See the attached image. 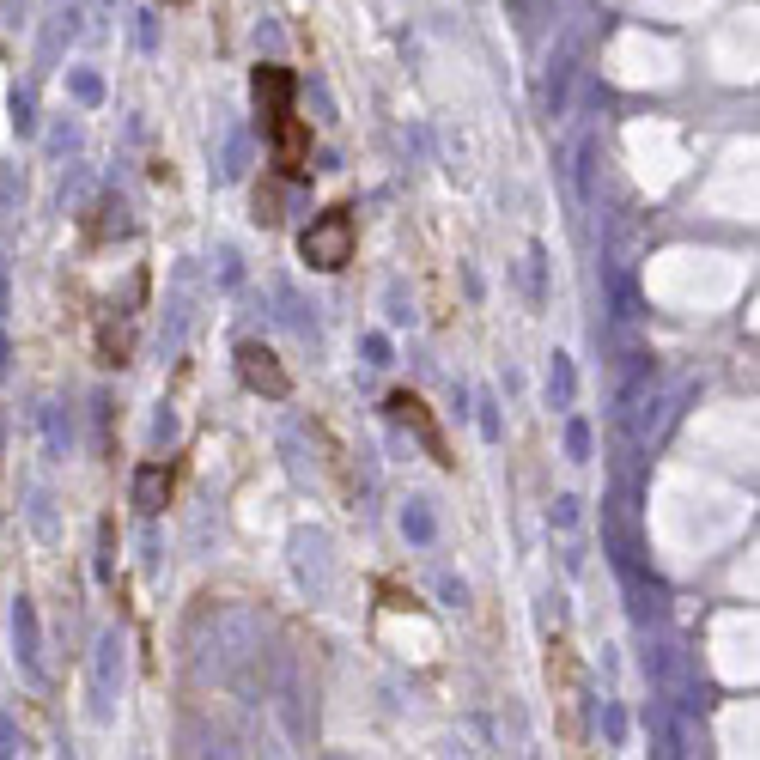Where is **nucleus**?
<instances>
[{"label": "nucleus", "mask_w": 760, "mask_h": 760, "mask_svg": "<svg viewBox=\"0 0 760 760\" xmlns=\"http://www.w3.org/2000/svg\"><path fill=\"white\" fill-rule=\"evenodd\" d=\"M353 250H359V219H353V207H323L298 232V256L311 262L317 274H341L353 262Z\"/></svg>", "instance_id": "obj_1"}, {"label": "nucleus", "mask_w": 760, "mask_h": 760, "mask_svg": "<svg viewBox=\"0 0 760 760\" xmlns=\"http://www.w3.org/2000/svg\"><path fill=\"white\" fill-rule=\"evenodd\" d=\"M596 19H602V13H578V19L560 31L554 55H548V116H560V110H566V98H572V80H578V55H584V43H590Z\"/></svg>", "instance_id": "obj_2"}, {"label": "nucleus", "mask_w": 760, "mask_h": 760, "mask_svg": "<svg viewBox=\"0 0 760 760\" xmlns=\"http://www.w3.org/2000/svg\"><path fill=\"white\" fill-rule=\"evenodd\" d=\"M232 365H238V377H244V390H250V396H268V402H286V396H292V377H286V365L274 359V347H262V341H238Z\"/></svg>", "instance_id": "obj_3"}, {"label": "nucleus", "mask_w": 760, "mask_h": 760, "mask_svg": "<svg viewBox=\"0 0 760 760\" xmlns=\"http://www.w3.org/2000/svg\"><path fill=\"white\" fill-rule=\"evenodd\" d=\"M384 408H390V420H396V426H408V432L426 444V456H432L438 469H456V456H450V444H444V432H438L432 408H426L414 390H390V402H384Z\"/></svg>", "instance_id": "obj_4"}, {"label": "nucleus", "mask_w": 760, "mask_h": 760, "mask_svg": "<svg viewBox=\"0 0 760 760\" xmlns=\"http://www.w3.org/2000/svg\"><path fill=\"white\" fill-rule=\"evenodd\" d=\"M7 633H13V657H19V669H25L31 681H43V621H37V602H31V596L13 602Z\"/></svg>", "instance_id": "obj_5"}, {"label": "nucleus", "mask_w": 760, "mask_h": 760, "mask_svg": "<svg viewBox=\"0 0 760 760\" xmlns=\"http://www.w3.org/2000/svg\"><path fill=\"white\" fill-rule=\"evenodd\" d=\"M651 384H657V359H651L645 347H627V353L615 359V414H627Z\"/></svg>", "instance_id": "obj_6"}, {"label": "nucleus", "mask_w": 760, "mask_h": 760, "mask_svg": "<svg viewBox=\"0 0 760 760\" xmlns=\"http://www.w3.org/2000/svg\"><path fill=\"white\" fill-rule=\"evenodd\" d=\"M250 86H256V110H262V128H268L274 116H286V110H292V92H298V80H292V73H286L280 61H262Z\"/></svg>", "instance_id": "obj_7"}, {"label": "nucleus", "mask_w": 760, "mask_h": 760, "mask_svg": "<svg viewBox=\"0 0 760 760\" xmlns=\"http://www.w3.org/2000/svg\"><path fill=\"white\" fill-rule=\"evenodd\" d=\"M171 505V469L165 463H140L134 469V511L140 517H159Z\"/></svg>", "instance_id": "obj_8"}, {"label": "nucleus", "mask_w": 760, "mask_h": 760, "mask_svg": "<svg viewBox=\"0 0 760 760\" xmlns=\"http://www.w3.org/2000/svg\"><path fill=\"white\" fill-rule=\"evenodd\" d=\"M292 554H298V578L311 584V596H329V542L311 529V536L292 542Z\"/></svg>", "instance_id": "obj_9"}, {"label": "nucleus", "mask_w": 760, "mask_h": 760, "mask_svg": "<svg viewBox=\"0 0 760 760\" xmlns=\"http://www.w3.org/2000/svg\"><path fill=\"white\" fill-rule=\"evenodd\" d=\"M602 286H608V304H615V323H639V317H645L639 286L627 280V268H621V262H608V268H602Z\"/></svg>", "instance_id": "obj_10"}, {"label": "nucleus", "mask_w": 760, "mask_h": 760, "mask_svg": "<svg viewBox=\"0 0 760 760\" xmlns=\"http://www.w3.org/2000/svg\"><path fill=\"white\" fill-rule=\"evenodd\" d=\"M92 213H98V219H92V244H110V238H128V232H134V207H128L122 195H104Z\"/></svg>", "instance_id": "obj_11"}, {"label": "nucleus", "mask_w": 760, "mask_h": 760, "mask_svg": "<svg viewBox=\"0 0 760 760\" xmlns=\"http://www.w3.org/2000/svg\"><path fill=\"white\" fill-rule=\"evenodd\" d=\"M292 189H304V183H292V177H262V183H256V225H280L286 207H292Z\"/></svg>", "instance_id": "obj_12"}, {"label": "nucleus", "mask_w": 760, "mask_h": 760, "mask_svg": "<svg viewBox=\"0 0 760 760\" xmlns=\"http://www.w3.org/2000/svg\"><path fill=\"white\" fill-rule=\"evenodd\" d=\"M37 426H43L49 456H67V450H73V420H67L61 402H37Z\"/></svg>", "instance_id": "obj_13"}, {"label": "nucleus", "mask_w": 760, "mask_h": 760, "mask_svg": "<svg viewBox=\"0 0 760 760\" xmlns=\"http://www.w3.org/2000/svg\"><path fill=\"white\" fill-rule=\"evenodd\" d=\"M402 536H408L414 548H432V542H438V517H432V499H408V505H402Z\"/></svg>", "instance_id": "obj_14"}, {"label": "nucleus", "mask_w": 760, "mask_h": 760, "mask_svg": "<svg viewBox=\"0 0 760 760\" xmlns=\"http://www.w3.org/2000/svg\"><path fill=\"white\" fill-rule=\"evenodd\" d=\"M572 396H578V371L566 353H554L548 359V408H572Z\"/></svg>", "instance_id": "obj_15"}, {"label": "nucleus", "mask_w": 760, "mask_h": 760, "mask_svg": "<svg viewBox=\"0 0 760 760\" xmlns=\"http://www.w3.org/2000/svg\"><path fill=\"white\" fill-rule=\"evenodd\" d=\"M122 688V633H104L98 639V694H116Z\"/></svg>", "instance_id": "obj_16"}, {"label": "nucleus", "mask_w": 760, "mask_h": 760, "mask_svg": "<svg viewBox=\"0 0 760 760\" xmlns=\"http://www.w3.org/2000/svg\"><path fill=\"white\" fill-rule=\"evenodd\" d=\"M651 736H657L651 754H688V748H681V736H675V712H669V700H651Z\"/></svg>", "instance_id": "obj_17"}, {"label": "nucleus", "mask_w": 760, "mask_h": 760, "mask_svg": "<svg viewBox=\"0 0 760 760\" xmlns=\"http://www.w3.org/2000/svg\"><path fill=\"white\" fill-rule=\"evenodd\" d=\"M250 171V134L238 128L232 140H225V152H219V183H238Z\"/></svg>", "instance_id": "obj_18"}, {"label": "nucleus", "mask_w": 760, "mask_h": 760, "mask_svg": "<svg viewBox=\"0 0 760 760\" xmlns=\"http://www.w3.org/2000/svg\"><path fill=\"white\" fill-rule=\"evenodd\" d=\"M98 359L104 365H128V323H98Z\"/></svg>", "instance_id": "obj_19"}, {"label": "nucleus", "mask_w": 760, "mask_h": 760, "mask_svg": "<svg viewBox=\"0 0 760 760\" xmlns=\"http://www.w3.org/2000/svg\"><path fill=\"white\" fill-rule=\"evenodd\" d=\"M67 92L80 98L86 110H92V104H104V73H92V67H67Z\"/></svg>", "instance_id": "obj_20"}, {"label": "nucleus", "mask_w": 760, "mask_h": 760, "mask_svg": "<svg viewBox=\"0 0 760 760\" xmlns=\"http://www.w3.org/2000/svg\"><path fill=\"white\" fill-rule=\"evenodd\" d=\"M280 304H286V311H280V317H286V323H292L298 335H317V317H311V311H317V304H304V298H298L292 286H280Z\"/></svg>", "instance_id": "obj_21"}, {"label": "nucleus", "mask_w": 760, "mask_h": 760, "mask_svg": "<svg viewBox=\"0 0 760 760\" xmlns=\"http://www.w3.org/2000/svg\"><path fill=\"white\" fill-rule=\"evenodd\" d=\"M92 420H98V450L110 456L116 450V408H110V396H92Z\"/></svg>", "instance_id": "obj_22"}, {"label": "nucleus", "mask_w": 760, "mask_h": 760, "mask_svg": "<svg viewBox=\"0 0 760 760\" xmlns=\"http://www.w3.org/2000/svg\"><path fill=\"white\" fill-rule=\"evenodd\" d=\"M566 456H572V463H590V420H566Z\"/></svg>", "instance_id": "obj_23"}, {"label": "nucleus", "mask_w": 760, "mask_h": 760, "mask_svg": "<svg viewBox=\"0 0 760 760\" xmlns=\"http://www.w3.org/2000/svg\"><path fill=\"white\" fill-rule=\"evenodd\" d=\"M110 554H116V523L104 517V523H98V578H116V560H110Z\"/></svg>", "instance_id": "obj_24"}, {"label": "nucleus", "mask_w": 760, "mask_h": 760, "mask_svg": "<svg viewBox=\"0 0 760 760\" xmlns=\"http://www.w3.org/2000/svg\"><path fill=\"white\" fill-rule=\"evenodd\" d=\"M13 128H19V134H37V98H31V86L13 92Z\"/></svg>", "instance_id": "obj_25"}, {"label": "nucleus", "mask_w": 760, "mask_h": 760, "mask_svg": "<svg viewBox=\"0 0 760 760\" xmlns=\"http://www.w3.org/2000/svg\"><path fill=\"white\" fill-rule=\"evenodd\" d=\"M475 408H481V414H475V420H481V438H487V444H499V438H505V420H499V402H493V396H481Z\"/></svg>", "instance_id": "obj_26"}, {"label": "nucleus", "mask_w": 760, "mask_h": 760, "mask_svg": "<svg viewBox=\"0 0 760 760\" xmlns=\"http://www.w3.org/2000/svg\"><path fill=\"white\" fill-rule=\"evenodd\" d=\"M602 736H608V742H615V748L627 742V712H621L615 700H602Z\"/></svg>", "instance_id": "obj_27"}, {"label": "nucleus", "mask_w": 760, "mask_h": 760, "mask_svg": "<svg viewBox=\"0 0 760 760\" xmlns=\"http://www.w3.org/2000/svg\"><path fill=\"white\" fill-rule=\"evenodd\" d=\"M390 359H396L390 335H365V365H390Z\"/></svg>", "instance_id": "obj_28"}, {"label": "nucleus", "mask_w": 760, "mask_h": 760, "mask_svg": "<svg viewBox=\"0 0 760 760\" xmlns=\"http://www.w3.org/2000/svg\"><path fill=\"white\" fill-rule=\"evenodd\" d=\"M171 438H177V414L159 408V414H152V444H171Z\"/></svg>", "instance_id": "obj_29"}, {"label": "nucleus", "mask_w": 760, "mask_h": 760, "mask_svg": "<svg viewBox=\"0 0 760 760\" xmlns=\"http://www.w3.org/2000/svg\"><path fill=\"white\" fill-rule=\"evenodd\" d=\"M438 596H444L450 608H463V602H469V584H463V578H450V572H444V578H438Z\"/></svg>", "instance_id": "obj_30"}, {"label": "nucleus", "mask_w": 760, "mask_h": 760, "mask_svg": "<svg viewBox=\"0 0 760 760\" xmlns=\"http://www.w3.org/2000/svg\"><path fill=\"white\" fill-rule=\"evenodd\" d=\"M542 268H548V250L536 244L529 250V298H542Z\"/></svg>", "instance_id": "obj_31"}, {"label": "nucleus", "mask_w": 760, "mask_h": 760, "mask_svg": "<svg viewBox=\"0 0 760 760\" xmlns=\"http://www.w3.org/2000/svg\"><path fill=\"white\" fill-rule=\"evenodd\" d=\"M25 748V736H19V724L7 718V712H0V754H19Z\"/></svg>", "instance_id": "obj_32"}, {"label": "nucleus", "mask_w": 760, "mask_h": 760, "mask_svg": "<svg viewBox=\"0 0 760 760\" xmlns=\"http://www.w3.org/2000/svg\"><path fill=\"white\" fill-rule=\"evenodd\" d=\"M31 523L43 529V536H55V517H49V499L43 493H31Z\"/></svg>", "instance_id": "obj_33"}, {"label": "nucleus", "mask_w": 760, "mask_h": 760, "mask_svg": "<svg viewBox=\"0 0 760 760\" xmlns=\"http://www.w3.org/2000/svg\"><path fill=\"white\" fill-rule=\"evenodd\" d=\"M219 280H225V286H238V280H244V268H238V250H219Z\"/></svg>", "instance_id": "obj_34"}, {"label": "nucleus", "mask_w": 760, "mask_h": 760, "mask_svg": "<svg viewBox=\"0 0 760 760\" xmlns=\"http://www.w3.org/2000/svg\"><path fill=\"white\" fill-rule=\"evenodd\" d=\"M554 523H560V529H572V523H578V499H572V493H560V499H554Z\"/></svg>", "instance_id": "obj_35"}, {"label": "nucleus", "mask_w": 760, "mask_h": 760, "mask_svg": "<svg viewBox=\"0 0 760 760\" xmlns=\"http://www.w3.org/2000/svg\"><path fill=\"white\" fill-rule=\"evenodd\" d=\"M390 323H414V304L402 298V286H390Z\"/></svg>", "instance_id": "obj_36"}, {"label": "nucleus", "mask_w": 760, "mask_h": 760, "mask_svg": "<svg viewBox=\"0 0 760 760\" xmlns=\"http://www.w3.org/2000/svg\"><path fill=\"white\" fill-rule=\"evenodd\" d=\"M140 19V49H159V19H152V13H134Z\"/></svg>", "instance_id": "obj_37"}, {"label": "nucleus", "mask_w": 760, "mask_h": 760, "mask_svg": "<svg viewBox=\"0 0 760 760\" xmlns=\"http://www.w3.org/2000/svg\"><path fill=\"white\" fill-rule=\"evenodd\" d=\"M256 43H268V49H280V25H274V19H262V25H256Z\"/></svg>", "instance_id": "obj_38"}, {"label": "nucleus", "mask_w": 760, "mask_h": 760, "mask_svg": "<svg viewBox=\"0 0 760 760\" xmlns=\"http://www.w3.org/2000/svg\"><path fill=\"white\" fill-rule=\"evenodd\" d=\"M67 146H80V128H73V122H67V128H55V152H67Z\"/></svg>", "instance_id": "obj_39"}, {"label": "nucleus", "mask_w": 760, "mask_h": 760, "mask_svg": "<svg viewBox=\"0 0 760 760\" xmlns=\"http://www.w3.org/2000/svg\"><path fill=\"white\" fill-rule=\"evenodd\" d=\"M7 365H13V341H7V329H0V377H7Z\"/></svg>", "instance_id": "obj_40"}, {"label": "nucleus", "mask_w": 760, "mask_h": 760, "mask_svg": "<svg viewBox=\"0 0 760 760\" xmlns=\"http://www.w3.org/2000/svg\"><path fill=\"white\" fill-rule=\"evenodd\" d=\"M7 304L13 298H7V262H0V317H7Z\"/></svg>", "instance_id": "obj_41"}, {"label": "nucleus", "mask_w": 760, "mask_h": 760, "mask_svg": "<svg viewBox=\"0 0 760 760\" xmlns=\"http://www.w3.org/2000/svg\"><path fill=\"white\" fill-rule=\"evenodd\" d=\"M165 7H189V0H165Z\"/></svg>", "instance_id": "obj_42"}]
</instances>
